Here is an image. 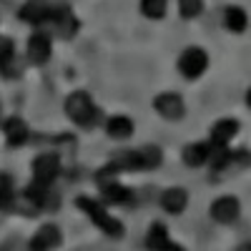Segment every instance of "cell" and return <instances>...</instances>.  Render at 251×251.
<instances>
[{
  "label": "cell",
  "mask_w": 251,
  "mask_h": 251,
  "mask_svg": "<svg viewBox=\"0 0 251 251\" xmlns=\"http://www.w3.org/2000/svg\"><path fill=\"white\" fill-rule=\"evenodd\" d=\"M50 23L55 25V30L60 33V38H73L80 28V23L75 20V15L71 13V8H53V15H50Z\"/></svg>",
  "instance_id": "9c48e42d"
},
{
  "label": "cell",
  "mask_w": 251,
  "mask_h": 251,
  "mask_svg": "<svg viewBox=\"0 0 251 251\" xmlns=\"http://www.w3.org/2000/svg\"><path fill=\"white\" fill-rule=\"evenodd\" d=\"M146 246H149V251H183L178 244H174L169 239V231H166L163 224H151L149 228V236H146Z\"/></svg>",
  "instance_id": "ba28073f"
},
{
  "label": "cell",
  "mask_w": 251,
  "mask_h": 251,
  "mask_svg": "<svg viewBox=\"0 0 251 251\" xmlns=\"http://www.w3.org/2000/svg\"><path fill=\"white\" fill-rule=\"evenodd\" d=\"M50 58V38L46 33H33L28 40V60L35 66H43Z\"/></svg>",
  "instance_id": "8fae6325"
},
{
  "label": "cell",
  "mask_w": 251,
  "mask_h": 251,
  "mask_svg": "<svg viewBox=\"0 0 251 251\" xmlns=\"http://www.w3.org/2000/svg\"><path fill=\"white\" fill-rule=\"evenodd\" d=\"M66 113L75 126H80V128H91L98 121V108L86 91H75L66 98Z\"/></svg>",
  "instance_id": "7a4b0ae2"
},
{
  "label": "cell",
  "mask_w": 251,
  "mask_h": 251,
  "mask_svg": "<svg viewBox=\"0 0 251 251\" xmlns=\"http://www.w3.org/2000/svg\"><path fill=\"white\" fill-rule=\"evenodd\" d=\"M166 5H169V0H141V13L146 18H163L166 15Z\"/></svg>",
  "instance_id": "ffe728a7"
},
{
  "label": "cell",
  "mask_w": 251,
  "mask_h": 251,
  "mask_svg": "<svg viewBox=\"0 0 251 251\" xmlns=\"http://www.w3.org/2000/svg\"><path fill=\"white\" fill-rule=\"evenodd\" d=\"M75 206L80 208L83 214H88V216L93 219V224L100 228L103 234H108L111 239H121V236H123V231H126V228H123V224H121L118 219H113V216L106 211V208H103L100 203H96L93 199L78 196V199H75Z\"/></svg>",
  "instance_id": "6da1fadb"
},
{
  "label": "cell",
  "mask_w": 251,
  "mask_h": 251,
  "mask_svg": "<svg viewBox=\"0 0 251 251\" xmlns=\"http://www.w3.org/2000/svg\"><path fill=\"white\" fill-rule=\"evenodd\" d=\"M246 103H249V106H251V88H249V93H246Z\"/></svg>",
  "instance_id": "cb8c5ba5"
},
{
  "label": "cell",
  "mask_w": 251,
  "mask_h": 251,
  "mask_svg": "<svg viewBox=\"0 0 251 251\" xmlns=\"http://www.w3.org/2000/svg\"><path fill=\"white\" fill-rule=\"evenodd\" d=\"M0 75L3 78H15L18 66H15V43L10 38L0 40Z\"/></svg>",
  "instance_id": "4fadbf2b"
},
{
  "label": "cell",
  "mask_w": 251,
  "mask_h": 251,
  "mask_svg": "<svg viewBox=\"0 0 251 251\" xmlns=\"http://www.w3.org/2000/svg\"><path fill=\"white\" fill-rule=\"evenodd\" d=\"M15 203V194H13V183L8 176H0V208L3 211H8V208H13Z\"/></svg>",
  "instance_id": "44dd1931"
},
{
  "label": "cell",
  "mask_w": 251,
  "mask_h": 251,
  "mask_svg": "<svg viewBox=\"0 0 251 251\" xmlns=\"http://www.w3.org/2000/svg\"><path fill=\"white\" fill-rule=\"evenodd\" d=\"M208 68V55H206V50H201V48H186L183 53H181V58H178V71H181V75L183 78H199V75H203V71Z\"/></svg>",
  "instance_id": "277c9868"
},
{
  "label": "cell",
  "mask_w": 251,
  "mask_h": 251,
  "mask_svg": "<svg viewBox=\"0 0 251 251\" xmlns=\"http://www.w3.org/2000/svg\"><path fill=\"white\" fill-rule=\"evenodd\" d=\"M3 131H5V141L10 146H23L28 141V126H25L23 118H18V116H13V118H8L3 123Z\"/></svg>",
  "instance_id": "5bb4252c"
},
{
  "label": "cell",
  "mask_w": 251,
  "mask_h": 251,
  "mask_svg": "<svg viewBox=\"0 0 251 251\" xmlns=\"http://www.w3.org/2000/svg\"><path fill=\"white\" fill-rule=\"evenodd\" d=\"M50 15H53V8L46 0H28V3L20 8V18H23L25 23H33V25L50 23Z\"/></svg>",
  "instance_id": "52a82bcc"
},
{
  "label": "cell",
  "mask_w": 251,
  "mask_h": 251,
  "mask_svg": "<svg viewBox=\"0 0 251 251\" xmlns=\"http://www.w3.org/2000/svg\"><path fill=\"white\" fill-rule=\"evenodd\" d=\"M106 131H108L111 138H128L133 133V121L126 118V116H113L106 123Z\"/></svg>",
  "instance_id": "e0dca14e"
},
{
  "label": "cell",
  "mask_w": 251,
  "mask_h": 251,
  "mask_svg": "<svg viewBox=\"0 0 251 251\" xmlns=\"http://www.w3.org/2000/svg\"><path fill=\"white\" fill-rule=\"evenodd\" d=\"M181 18H199L203 10V0H178Z\"/></svg>",
  "instance_id": "7402d4cb"
},
{
  "label": "cell",
  "mask_w": 251,
  "mask_h": 251,
  "mask_svg": "<svg viewBox=\"0 0 251 251\" xmlns=\"http://www.w3.org/2000/svg\"><path fill=\"white\" fill-rule=\"evenodd\" d=\"M224 20H226V28L231 30V33H244V28H246V23H249L246 13H244L239 5L226 8V13H224Z\"/></svg>",
  "instance_id": "ac0fdd59"
},
{
  "label": "cell",
  "mask_w": 251,
  "mask_h": 251,
  "mask_svg": "<svg viewBox=\"0 0 251 251\" xmlns=\"http://www.w3.org/2000/svg\"><path fill=\"white\" fill-rule=\"evenodd\" d=\"M153 108L158 111V116H163L166 121H178L186 113L183 98L178 93H161L153 98Z\"/></svg>",
  "instance_id": "5b68a950"
},
{
  "label": "cell",
  "mask_w": 251,
  "mask_h": 251,
  "mask_svg": "<svg viewBox=\"0 0 251 251\" xmlns=\"http://www.w3.org/2000/svg\"><path fill=\"white\" fill-rule=\"evenodd\" d=\"M103 199L108 203H126V201H131V191L118 183H103Z\"/></svg>",
  "instance_id": "d6986e66"
},
{
  "label": "cell",
  "mask_w": 251,
  "mask_h": 251,
  "mask_svg": "<svg viewBox=\"0 0 251 251\" xmlns=\"http://www.w3.org/2000/svg\"><path fill=\"white\" fill-rule=\"evenodd\" d=\"M186 203H188V194L183 191V188H169V191H163V196H161V206L166 208L169 214H181L183 208H186Z\"/></svg>",
  "instance_id": "2e32d148"
},
{
  "label": "cell",
  "mask_w": 251,
  "mask_h": 251,
  "mask_svg": "<svg viewBox=\"0 0 251 251\" xmlns=\"http://www.w3.org/2000/svg\"><path fill=\"white\" fill-rule=\"evenodd\" d=\"M241 214V203L234 196H221L211 203V219L219 224H234Z\"/></svg>",
  "instance_id": "8992f818"
},
{
  "label": "cell",
  "mask_w": 251,
  "mask_h": 251,
  "mask_svg": "<svg viewBox=\"0 0 251 251\" xmlns=\"http://www.w3.org/2000/svg\"><path fill=\"white\" fill-rule=\"evenodd\" d=\"M60 244V228L53 226V224H46L40 226L35 236L30 239V251H50Z\"/></svg>",
  "instance_id": "30bf717a"
},
{
  "label": "cell",
  "mask_w": 251,
  "mask_h": 251,
  "mask_svg": "<svg viewBox=\"0 0 251 251\" xmlns=\"http://www.w3.org/2000/svg\"><path fill=\"white\" fill-rule=\"evenodd\" d=\"M236 133H239V121L236 118H221L211 128V143L214 146H226Z\"/></svg>",
  "instance_id": "7c38bea8"
},
{
  "label": "cell",
  "mask_w": 251,
  "mask_h": 251,
  "mask_svg": "<svg viewBox=\"0 0 251 251\" xmlns=\"http://www.w3.org/2000/svg\"><path fill=\"white\" fill-rule=\"evenodd\" d=\"M239 251H251V241H249V244H241V246H239Z\"/></svg>",
  "instance_id": "603a6c76"
},
{
  "label": "cell",
  "mask_w": 251,
  "mask_h": 251,
  "mask_svg": "<svg viewBox=\"0 0 251 251\" xmlns=\"http://www.w3.org/2000/svg\"><path fill=\"white\" fill-rule=\"evenodd\" d=\"M214 153L211 143H191L183 149V163L186 166H203Z\"/></svg>",
  "instance_id": "9a60e30c"
},
{
  "label": "cell",
  "mask_w": 251,
  "mask_h": 251,
  "mask_svg": "<svg viewBox=\"0 0 251 251\" xmlns=\"http://www.w3.org/2000/svg\"><path fill=\"white\" fill-rule=\"evenodd\" d=\"M58 174H60V156L58 153L48 151V153H40L33 161V183L48 188Z\"/></svg>",
  "instance_id": "3957f363"
}]
</instances>
